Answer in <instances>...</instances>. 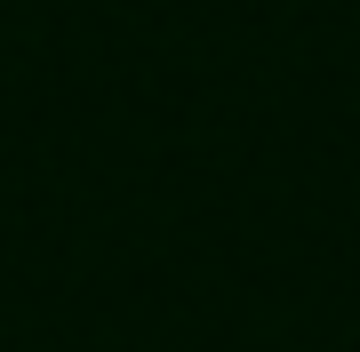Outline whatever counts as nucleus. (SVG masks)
<instances>
[]
</instances>
